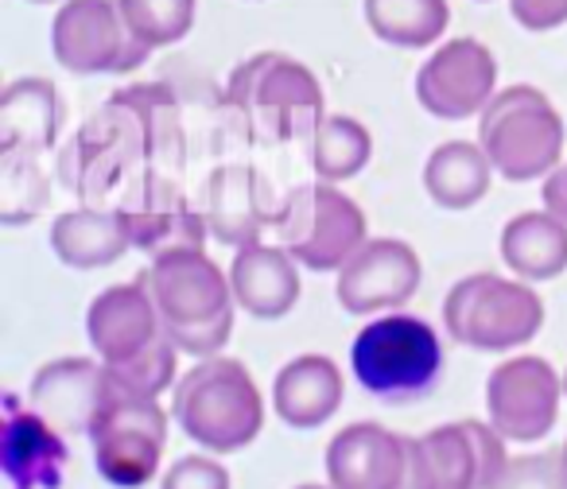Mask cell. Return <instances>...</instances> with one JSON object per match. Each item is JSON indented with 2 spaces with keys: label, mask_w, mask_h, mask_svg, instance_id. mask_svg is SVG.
<instances>
[{
  "label": "cell",
  "mask_w": 567,
  "mask_h": 489,
  "mask_svg": "<svg viewBox=\"0 0 567 489\" xmlns=\"http://www.w3.org/2000/svg\"><path fill=\"white\" fill-rule=\"evenodd\" d=\"M296 489H334V486L327 481V486H296Z\"/></svg>",
  "instance_id": "cell-36"
},
{
  "label": "cell",
  "mask_w": 567,
  "mask_h": 489,
  "mask_svg": "<svg viewBox=\"0 0 567 489\" xmlns=\"http://www.w3.org/2000/svg\"><path fill=\"white\" fill-rule=\"evenodd\" d=\"M559 458H564V470H567V439H564V447H559Z\"/></svg>",
  "instance_id": "cell-35"
},
{
  "label": "cell",
  "mask_w": 567,
  "mask_h": 489,
  "mask_svg": "<svg viewBox=\"0 0 567 489\" xmlns=\"http://www.w3.org/2000/svg\"><path fill=\"white\" fill-rule=\"evenodd\" d=\"M564 377L544 357L517 354L486 377V419L509 443H540L559 416Z\"/></svg>",
  "instance_id": "cell-10"
},
{
  "label": "cell",
  "mask_w": 567,
  "mask_h": 489,
  "mask_svg": "<svg viewBox=\"0 0 567 489\" xmlns=\"http://www.w3.org/2000/svg\"><path fill=\"white\" fill-rule=\"evenodd\" d=\"M427 450V462L435 474V489H486V470H482L478 435L471 419L443 424L435 431L420 435Z\"/></svg>",
  "instance_id": "cell-27"
},
{
  "label": "cell",
  "mask_w": 567,
  "mask_h": 489,
  "mask_svg": "<svg viewBox=\"0 0 567 489\" xmlns=\"http://www.w3.org/2000/svg\"><path fill=\"white\" fill-rule=\"evenodd\" d=\"M564 396H567V370H564Z\"/></svg>",
  "instance_id": "cell-38"
},
{
  "label": "cell",
  "mask_w": 567,
  "mask_h": 489,
  "mask_svg": "<svg viewBox=\"0 0 567 489\" xmlns=\"http://www.w3.org/2000/svg\"><path fill=\"white\" fill-rule=\"evenodd\" d=\"M272 229L280 245L311 272H339L370 241V221L362 206L339 183H303L284 198Z\"/></svg>",
  "instance_id": "cell-6"
},
{
  "label": "cell",
  "mask_w": 567,
  "mask_h": 489,
  "mask_svg": "<svg viewBox=\"0 0 567 489\" xmlns=\"http://www.w3.org/2000/svg\"><path fill=\"white\" fill-rule=\"evenodd\" d=\"M71 447L59 427H51L35 408H12L0 435V466L12 489H59L63 486Z\"/></svg>",
  "instance_id": "cell-19"
},
{
  "label": "cell",
  "mask_w": 567,
  "mask_h": 489,
  "mask_svg": "<svg viewBox=\"0 0 567 489\" xmlns=\"http://www.w3.org/2000/svg\"><path fill=\"white\" fill-rule=\"evenodd\" d=\"M179 381V350L175 342L159 339L133 362L105 365V400H159Z\"/></svg>",
  "instance_id": "cell-28"
},
{
  "label": "cell",
  "mask_w": 567,
  "mask_h": 489,
  "mask_svg": "<svg viewBox=\"0 0 567 489\" xmlns=\"http://www.w3.org/2000/svg\"><path fill=\"white\" fill-rule=\"evenodd\" d=\"M229 288L245 315L272 323L300 303V261L284 245L252 241L245 249H234Z\"/></svg>",
  "instance_id": "cell-18"
},
{
  "label": "cell",
  "mask_w": 567,
  "mask_h": 489,
  "mask_svg": "<svg viewBox=\"0 0 567 489\" xmlns=\"http://www.w3.org/2000/svg\"><path fill=\"white\" fill-rule=\"evenodd\" d=\"M443 339L409 311H385L358 331L350 346V373L381 404H420L443 381Z\"/></svg>",
  "instance_id": "cell-1"
},
{
  "label": "cell",
  "mask_w": 567,
  "mask_h": 489,
  "mask_svg": "<svg viewBox=\"0 0 567 489\" xmlns=\"http://www.w3.org/2000/svg\"><path fill=\"white\" fill-rule=\"evenodd\" d=\"M86 339L94 357H102L105 365L133 362L152 342L164 339V319L148 284L136 277L133 284H113L97 292L86 308Z\"/></svg>",
  "instance_id": "cell-15"
},
{
  "label": "cell",
  "mask_w": 567,
  "mask_h": 489,
  "mask_svg": "<svg viewBox=\"0 0 567 489\" xmlns=\"http://www.w3.org/2000/svg\"><path fill=\"white\" fill-rule=\"evenodd\" d=\"M51 55L66 74H133L152 51L128 32L117 0H66L51 20Z\"/></svg>",
  "instance_id": "cell-7"
},
{
  "label": "cell",
  "mask_w": 567,
  "mask_h": 489,
  "mask_svg": "<svg viewBox=\"0 0 567 489\" xmlns=\"http://www.w3.org/2000/svg\"><path fill=\"white\" fill-rule=\"evenodd\" d=\"M105 400V362L102 357H59L48 362L28 385V408H35L51 427L74 439L90 435Z\"/></svg>",
  "instance_id": "cell-16"
},
{
  "label": "cell",
  "mask_w": 567,
  "mask_h": 489,
  "mask_svg": "<svg viewBox=\"0 0 567 489\" xmlns=\"http://www.w3.org/2000/svg\"><path fill=\"white\" fill-rule=\"evenodd\" d=\"M198 210H203L210 237L226 249H245L260 241V233L276 221V210H268L265 179L249 164L214 167Z\"/></svg>",
  "instance_id": "cell-17"
},
{
  "label": "cell",
  "mask_w": 567,
  "mask_h": 489,
  "mask_svg": "<svg viewBox=\"0 0 567 489\" xmlns=\"http://www.w3.org/2000/svg\"><path fill=\"white\" fill-rule=\"evenodd\" d=\"M311 171L327 183H347L362 175V167L373 156V136L358 117L347 113H323L316 128H311Z\"/></svg>",
  "instance_id": "cell-26"
},
{
  "label": "cell",
  "mask_w": 567,
  "mask_h": 489,
  "mask_svg": "<svg viewBox=\"0 0 567 489\" xmlns=\"http://www.w3.org/2000/svg\"><path fill=\"white\" fill-rule=\"evenodd\" d=\"M347 400L342 370L327 354H300L272 377V408L296 431L323 427Z\"/></svg>",
  "instance_id": "cell-20"
},
{
  "label": "cell",
  "mask_w": 567,
  "mask_h": 489,
  "mask_svg": "<svg viewBox=\"0 0 567 489\" xmlns=\"http://www.w3.org/2000/svg\"><path fill=\"white\" fill-rule=\"evenodd\" d=\"M362 12L381 43L404 51L435 48L451 24L447 0H362Z\"/></svg>",
  "instance_id": "cell-25"
},
{
  "label": "cell",
  "mask_w": 567,
  "mask_h": 489,
  "mask_svg": "<svg viewBox=\"0 0 567 489\" xmlns=\"http://www.w3.org/2000/svg\"><path fill=\"white\" fill-rule=\"evenodd\" d=\"M226 102L241 113L245 128L268 144L292 141L300 128H316L327 113L316 71L280 51H260L237 63L229 74Z\"/></svg>",
  "instance_id": "cell-4"
},
{
  "label": "cell",
  "mask_w": 567,
  "mask_h": 489,
  "mask_svg": "<svg viewBox=\"0 0 567 489\" xmlns=\"http://www.w3.org/2000/svg\"><path fill=\"white\" fill-rule=\"evenodd\" d=\"M489 489H567V470L559 450H533V455L509 458L502 478Z\"/></svg>",
  "instance_id": "cell-31"
},
{
  "label": "cell",
  "mask_w": 567,
  "mask_h": 489,
  "mask_svg": "<svg viewBox=\"0 0 567 489\" xmlns=\"http://www.w3.org/2000/svg\"><path fill=\"white\" fill-rule=\"evenodd\" d=\"M412 435L381 424H350L327 443V481L334 489H404Z\"/></svg>",
  "instance_id": "cell-14"
},
{
  "label": "cell",
  "mask_w": 567,
  "mask_h": 489,
  "mask_svg": "<svg viewBox=\"0 0 567 489\" xmlns=\"http://www.w3.org/2000/svg\"><path fill=\"white\" fill-rule=\"evenodd\" d=\"M494 164L486 148L471 141H447L424 159V190L443 210H471L489 195Z\"/></svg>",
  "instance_id": "cell-24"
},
{
  "label": "cell",
  "mask_w": 567,
  "mask_h": 489,
  "mask_svg": "<svg viewBox=\"0 0 567 489\" xmlns=\"http://www.w3.org/2000/svg\"><path fill=\"white\" fill-rule=\"evenodd\" d=\"M544 210H551L556 218L567 221V164H559L556 171L544 179Z\"/></svg>",
  "instance_id": "cell-34"
},
{
  "label": "cell",
  "mask_w": 567,
  "mask_h": 489,
  "mask_svg": "<svg viewBox=\"0 0 567 489\" xmlns=\"http://www.w3.org/2000/svg\"><path fill=\"white\" fill-rule=\"evenodd\" d=\"M159 489H229V470L218 462V455H187L167 466Z\"/></svg>",
  "instance_id": "cell-32"
},
{
  "label": "cell",
  "mask_w": 567,
  "mask_h": 489,
  "mask_svg": "<svg viewBox=\"0 0 567 489\" xmlns=\"http://www.w3.org/2000/svg\"><path fill=\"white\" fill-rule=\"evenodd\" d=\"M497 94V59L478 40H447L416 71V102L440 121L478 117Z\"/></svg>",
  "instance_id": "cell-12"
},
{
  "label": "cell",
  "mask_w": 567,
  "mask_h": 489,
  "mask_svg": "<svg viewBox=\"0 0 567 489\" xmlns=\"http://www.w3.org/2000/svg\"><path fill=\"white\" fill-rule=\"evenodd\" d=\"M117 214L128 229L133 249L148 257L172 253V249H203L210 229L203 210L187 202L172 183L144 179L117 202Z\"/></svg>",
  "instance_id": "cell-13"
},
{
  "label": "cell",
  "mask_w": 567,
  "mask_h": 489,
  "mask_svg": "<svg viewBox=\"0 0 567 489\" xmlns=\"http://www.w3.org/2000/svg\"><path fill=\"white\" fill-rule=\"evenodd\" d=\"M117 9L128 32L148 51H159L187 40V32L195 28L198 0H117Z\"/></svg>",
  "instance_id": "cell-30"
},
{
  "label": "cell",
  "mask_w": 567,
  "mask_h": 489,
  "mask_svg": "<svg viewBox=\"0 0 567 489\" xmlns=\"http://www.w3.org/2000/svg\"><path fill=\"white\" fill-rule=\"evenodd\" d=\"M63 97L48 79H17L0 94V152L43 156L63 133Z\"/></svg>",
  "instance_id": "cell-21"
},
{
  "label": "cell",
  "mask_w": 567,
  "mask_h": 489,
  "mask_svg": "<svg viewBox=\"0 0 567 489\" xmlns=\"http://www.w3.org/2000/svg\"><path fill=\"white\" fill-rule=\"evenodd\" d=\"M32 4H55V0H32Z\"/></svg>",
  "instance_id": "cell-37"
},
{
  "label": "cell",
  "mask_w": 567,
  "mask_h": 489,
  "mask_svg": "<svg viewBox=\"0 0 567 489\" xmlns=\"http://www.w3.org/2000/svg\"><path fill=\"white\" fill-rule=\"evenodd\" d=\"M420 280H424V264L409 241L370 237L339 269L334 295L347 315H385V311H401L420 292Z\"/></svg>",
  "instance_id": "cell-11"
},
{
  "label": "cell",
  "mask_w": 567,
  "mask_h": 489,
  "mask_svg": "<svg viewBox=\"0 0 567 489\" xmlns=\"http://www.w3.org/2000/svg\"><path fill=\"white\" fill-rule=\"evenodd\" d=\"M478 144L502 179L533 183L564 164L567 128L544 90L505 86L478 113Z\"/></svg>",
  "instance_id": "cell-3"
},
{
  "label": "cell",
  "mask_w": 567,
  "mask_h": 489,
  "mask_svg": "<svg viewBox=\"0 0 567 489\" xmlns=\"http://www.w3.org/2000/svg\"><path fill=\"white\" fill-rule=\"evenodd\" d=\"M443 326L466 350L513 354L528 346L544 326V300L528 280H505L494 272H474L458 280L443 300Z\"/></svg>",
  "instance_id": "cell-5"
},
{
  "label": "cell",
  "mask_w": 567,
  "mask_h": 489,
  "mask_svg": "<svg viewBox=\"0 0 567 489\" xmlns=\"http://www.w3.org/2000/svg\"><path fill=\"white\" fill-rule=\"evenodd\" d=\"M509 12L525 32H556L567 24V0H509Z\"/></svg>",
  "instance_id": "cell-33"
},
{
  "label": "cell",
  "mask_w": 567,
  "mask_h": 489,
  "mask_svg": "<svg viewBox=\"0 0 567 489\" xmlns=\"http://www.w3.org/2000/svg\"><path fill=\"white\" fill-rule=\"evenodd\" d=\"M51 202V179L32 152H0V221L24 226Z\"/></svg>",
  "instance_id": "cell-29"
},
{
  "label": "cell",
  "mask_w": 567,
  "mask_h": 489,
  "mask_svg": "<svg viewBox=\"0 0 567 489\" xmlns=\"http://www.w3.org/2000/svg\"><path fill=\"white\" fill-rule=\"evenodd\" d=\"M141 280L156 300L164 331L214 323V319L234 315L237 308L229 272H221L218 261L206 257V249H172V253L152 257Z\"/></svg>",
  "instance_id": "cell-9"
},
{
  "label": "cell",
  "mask_w": 567,
  "mask_h": 489,
  "mask_svg": "<svg viewBox=\"0 0 567 489\" xmlns=\"http://www.w3.org/2000/svg\"><path fill=\"white\" fill-rule=\"evenodd\" d=\"M502 261L528 284H548L567 272V221L551 210H528L505 221Z\"/></svg>",
  "instance_id": "cell-23"
},
{
  "label": "cell",
  "mask_w": 567,
  "mask_h": 489,
  "mask_svg": "<svg viewBox=\"0 0 567 489\" xmlns=\"http://www.w3.org/2000/svg\"><path fill=\"white\" fill-rule=\"evenodd\" d=\"M172 419L195 447L237 455L265 427V396L237 357H203L175 381Z\"/></svg>",
  "instance_id": "cell-2"
},
{
  "label": "cell",
  "mask_w": 567,
  "mask_h": 489,
  "mask_svg": "<svg viewBox=\"0 0 567 489\" xmlns=\"http://www.w3.org/2000/svg\"><path fill=\"white\" fill-rule=\"evenodd\" d=\"M51 249L66 269L94 272L117 264L133 249V241H128V229L121 221L117 206L113 210L79 206V210H66L51 221Z\"/></svg>",
  "instance_id": "cell-22"
},
{
  "label": "cell",
  "mask_w": 567,
  "mask_h": 489,
  "mask_svg": "<svg viewBox=\"0 0 567 489\" xmlns=\"http://www.w3.org/2000/svg\"><path fill=\"white\" fill-rule=\"evenodd\" d=\"M172 412L159 400H102L86 439L94 443V466L113 489H141L159 474Z\"/></svg>",
  "instance_id": "cell-8"
}]
</instances>
